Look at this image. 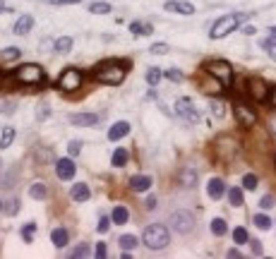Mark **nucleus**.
<instances>
[{"mask_svg": "<svg viewBox=\"0 0 276 259\" xmlns=\"http://www.w3.org/2000/svg\"><path fill=\"white\" fill-rule=\"evenodd\" d=\"M142 240H144V245L149 250H164L171 243V231L166 228L164 223H152V226H147Z\"/></svg>", "mask_w": 276, "mask_h": 259, "instance_id": "1", "label": "nucleus"}, {"mask_svg": "<svg viewBox=\"0 0 276 259\" xmlns=\"http://www.w3.org/2000/svg\"><path fill=\"white\" fill-rule=\"evenodd\" d=\"M243 19H248V14H226V17H221L219 22L211 27V31H209V36L211 39H223V36H228L231 31H235V29L243 24Z\"/></svg>", "mask_w": 276, "mask_h": 259, "instance_id": "2", "label": "nucleus"}, {"mask_svg": "<svg viewBox=\"0 0 276 259\" xmlns=\"http://www.w3.org/2000/svg\"><path fill=\"white\" fill-rule=\"evenodd\" d=\"M216 156H219V161H223V164H231L235 156H238V151H240V144H238V139L231 135H221L219 139H216Z\"/></svg>", "mask_w": 276, "mask_h": 259, "instance_id": "3", "label": "nucleus"}, {"mask_svg": "<svg viewBox=\"0 0 276 259\" xmlns=\"http://www.w3.org/2000/svg\"><path fill=\"white\" fill-rule=\"evenodd\" d=\"M94 77L103 84H120L125 80V70L118 63H106V65H98Z\"/></svg>", "mask_w": 276, "mask_h": 259, "instance_id": "4", "label": "nucleus"}, {"mask_svg": "<svg viewBox=\"0 0 276 259\" xmlns=\"http://www.w3.org/2000/svg\"><path fill=\"white\" fill-rule=\"evenodd\" d=\"M14 80L19 84H41L46 80V75H43V70L39 65H34V63H27V65H22V68H17L14 72Z\"/></svg>", "mask_w": 276, "mask_h": 259, "instance_id": "5", "label": "nucleus"}, {"mask_svg": "<svg viewBox=\"0 0 276 259\" xmlns=\"http://www.w3.org/2000/svg\"><path fill=\"white\" fill-rule=\"evenodd\" d=\"M204 72L214 75V77H216L223 86H228V84H231V80H233V68H231L226 60H209L207 65H204Z\"/></svg>", "mask_w": 276, "mask_h": 259, "instance_id": "6", "label": "nucleus"}, {"mask_svg": "<svg viewBox=\"0 0 276 259\" xmlns=\"http://www.w3.org/2000/svg\"><path fill=\"white\" fill-rule=\"evenodd\" d=\"M168 223H171V231L185 235V233H190L194 228V216L190 211H173L171 218H168Z\"/></svg>", "mask_w": 276, "mask_h": 259, "instance_id": "7", "label": "nucleus"}, {"mask_svg": "<svg viewBox=\"0 0 276 259\" xmlns=\"http://www.w3.org/2000/svg\"><path fill=\"white\" fill-rule=\"evenodd\" d=\"M233 113H235V120L243 127H255L257 125V110L252 108L250 103H245V101H235Z\"/></svg>", "mask_w": 276, "mask_h": 259, "instance_id": "8", "label": "nucleus"}, {"mask_svg": "<svg viewBox=\"0 0 276 259\" xmlns=\"http://www.w3.org/2000/svg\"><path fill=\"white\" fill-rule=\"evenodd\" d=\"M58 86H60L63 91H75V89H80V86H82V72L77 68H68L63 75H60Z\"/></svg>", "mask_w": 276, "mask_h": 259, "instance_id": "9", "label": "nucleus"}, {"mask_svg": "<svg viewBox=\"0 0 276 259\" xmlns=\"http://www.w3.org/2000/svg\"><path fill=\"white\" fill-rule=\"evenodd\" d=\"M176 113H178L180 118H185L187 123H199V110L194 108L192 98H178L176 101Z\"/></svg>", "mask_w": 276, "mask_h": 259, "instance_id": "10", "label": "nucleus"}, {"mask_svg": "<svg viewBox=\"0 0 276 259\" xmlns=\"http://www.w3.org/2000/svg\"><path fill=\"white\" fill-rule=\"evenodd\" d=\"M248 94L252 101H257V103H262L269 98V86L262 82V80H257V77H252L248 82Z\"/></svg>", "mask_w": 276, "mask_h": 259, "instance_id": "11", "label": "nucleus"}, {"mask_svg": "<svg viewBox=\"0 0 276 259\" xmlns=\"http://www.w3.org/2000/svg\"><path fill=\"white\" fill-rule=\"evenodd\" d=\"M77 173V166L72 161V156L70 159H58L55 161V175L60 177V180H72Z\"/></svg>", "mask_w": 276, "mask_h": 259, "instance_id": "12", "label": "nucleus"}, {"mask_svg": "<svg viewBox=\"0 0 276 259\" xmlns=\"http://www.w3.org/2000/svg\"><path fill=\"white\" fill-rule=\"evenodd\" d=\"M166 12H176V14H194V5L187 0H168L164 7Z\"/></svg>", "mask_w": 276, "mask_h": 259, "instance_id": "13", "label": "nucleus"}, {"mask_svg": "<svg viewBox=\"0 0 276 259\" xmlns=\"http://www.w3.org/2000/svg\"><path fill=\"white\" fill-rule=\"evenodd\" d=\"M70 123L77 127H94L98 123V115L96 113H75V115H70Z\"/></svg>", "mask_w": 276, "mask_h": 259, "instance_id": "14", "label": "nucleus"}, {"mask_svg": "<svg viewBox=\"0 0 276 259\" xmlns=\"http://www.w3.org/2000/svg\"><path fill=\"white\" fill-rule=\"evenodd\" d=\"M207 194L214 199V202H219L221 197L226 194V182H223L221 177H211L209 185H207Z\"/></svg>", "mask_w": 276, "mask_h": 259, "instance_id": "15", "label": "nucleus"}, {"mask_svg": "<svg viewBox=\"0 0 276 259\" xmlns=\"http://www.w3.org/2000/svg\"><path fill=\"white\" fill-rule=\"evenodd\" d=\"M130 135V123H125V120H118V123H113V127L108 130V139L110 142H118V139H123V137Z\"/></svg>", "mask_w": 276, "mask_h": 259, "instance_id": "16", "label": "nucleus"}, {"mask_svg": "<svg viewBox=\"0 0 276 259\" xmlns=\"http://www.w3.org/2000/svg\"><path fill=\"white\" fill-rule=\"evenodd\" d=\"M152 187V177L149 175H132L130 177V190L132 192H149Z\"/></svg>", "mask_w": 276, "mask_h": 259, "instance_id": "17", "label": "nucleus"}, {"mask_svg": "<svg viewBox=\"0 0 276 259\" xmlns=\"http://www.w3.org/2000/svg\"><path fill=\"white\" fill-rule=\"evenodd\" d=\"M31 27H34V17H31V14H22V17L14 22L12 31L17 34V36H24V34H29V31H31Z\"/></svg>", "mask_w": 276, "mask_h": 259, "instance_id": "18", "label": "nucleus"}, {"mask_svg": "<svg viewBox=\"0 0 276 259\" xmlns=\"http://www.w3.org/2000/svg\"><path fill=\"white\" fill-rule=\"evenodd\" d=\"M72 199L75 202H87L89 197H92V190H89V185H84V182H77V185H72Z\"/></svg>", "mask_w": 276, "mask_h": 259, "instance_id": "19", "label": "nucleus"}, {"mask_svg": "<svg viewBox=\"0 0 276 259\" xmlns=\"http://www.w3.org/2000/svg\"><path fill=\"white\" fill-rule=\"evenodd\" d=\"M51 243H53L58 250H63V247L70 243V233L65 231V228H53V233H51Z\"/></svg>", "mask_w": 276, "mask_h": 259, "instance_id": "20", "label": "nucleus"}, {"mask_svg": "<svg viewBox=\"0 0 276 259\" xmlns=\"http://www.w3.org/2000/svg\"><path fill=\"white\" fill-rule=\"evenodd\" d=\"M202 89H204L207 94H219L221 89H223V84H221L214 75H209L207 72V75H204V82H202Z\"/></svg>", "mask_w": 276, "mask_h": 259, "instance_id": "21", "label": "nucleus"}, {"mask_svg": "<svg viewBox=\"0 0 276 259\" xmlns=\"http://www.w3.org/2000/svg\"><path fill=\"white\" fill-rule=\"evenodd\" d=\"M130 31H132L135 36H149V34H154V27L149 22H132V24H130Z\"/></svg>", "mask_w": 276, "mask_h": 259, "instance_id": "22", "label": "nucleus"}, {"mask_svg": "<svg viewBox=\"0 0 276 259\" xmlns=\"http://www.w3.org/2000/svg\"><path fill=\"white\" fill-rule=\"evenodd\" d=\"M29 197H31V199H46V197H48L46 182H34V185L29 187Z\"/></svg>", "mask_w": 276, "mask_h": 259, "instance_id": "23", "label": "nucleus"}, {"mask_svg": "<svg viewBox=\"0 0 276 259\" xmlns=\"http://www.w3.org/2000/svg\"><path fill=\"white\" fill-rule=\"evenodd\" d=\"M180 185H185V187H194L197 185V173H194L192 168L180 171Z\"/></svg>", "mask_w": 276, "mask_h": 259, "instance_id": "24", "label": "nucleus"}, {"mask_svg": "<svg viewBox=\"0 0 276 259\" xmlns=\"http://www.w3.org/2000/svg\"><path fill=\"white\" fill-rule=\"evenodd\" d=\"M226 194H228L231 206H243L245 204V197H243V190H240V187H231V190H226Z\"/></svg>", "mask_w": 276, "mask_h": 259, "instance_id": "25", "label": "nucleus"}, {"mask_svg": "<svg viewBox=\"0 0 276 259\" xmlns=\"http://www.w3.org/2000/svg\"><path fill=\"white\" fill-rule=\"evenodd\" d=\"M14 137H17L14 127H5V130H2V135H0V149H7V147H12Z\"/></svg>", "mask_w": 276, "mask_h": 259, "instance_id": "26", "label": "nucleus"}, {"mask_svg": "<svg viewBox=\"0 0 276 259\" xmlns=\"http://www.w3.org/2000/svg\"><path fill=\"white\" fill-rule=\"evenodd\" d=\"M127 218H130V211H127L125 206H115L113 214H110V221H113V223H120V226L127 223Z\"/></svg>", "mask_w": 276, "mask_h": 259, "instance_id": "27", "label": "nucleus"}, {"mask_svg": "<svg viewBox=\"0 0 276 259\" xmlns=\"http://www.w3.org/2000/svg\"><path fill=\"white\" fill-rule=\"evenodd\" d=\"M118 243H120V250H127V252H132V250L139 245V240L135 238V235H130V233H127V235H123Z\"/></svg>", "mask_w": 276, "mask_h": 259, "instance_id": "28", "label": "nucleus"}, {"mask_svg": "<svg viewBox=\"0 0 276 259\" xmlns=\"http://www.w3.org/2000/svg\"><path fill=\"white\" fill-rule=\"evenodd\" d=\"M72 39H70V36H60V39H58V41H55V51H58V53H70V51H72Z\"/></svg>", "mask_w": 276, "mask_h": 259, "instance_id": "29", "label": "nucleus"}, {"mask_svg": "<svg viewBox=\"0 0 276 259\" xmlns=\"http://www.w3.org/2000/svg\"><path fill=\"white\" fill-rule=\"evenodd\" d=\"M252 223H255L260 231H269V228H272V218L267 216V214H255Z\"/></svg>", "mask_w": 276, "mask_h": 259, "instance_id": "30", "label": "nucleus"}, {"mask_svg": "<svg viewBox=\"0 0 276 259\" xmlns=\"http://www.w3.org/2000/svg\"><path fill=\"white\" fill-rule=\"evenodd\" d=\"M22 55V51L17 48V46H7V48H2V53H0V58L5 60V63H10V60H17Z\"/></svg>", "mask_w": 276, "mask_h": 259, "instance_id": "31", "label": "nucleus"}, {"mask_svg": "<svg viewBox=\"0 0 276 259\" xmlns=\"http://www.w3.org/2000/svg\"><path fill=\"white\" fill-rule=\"evenodd\" d=\"M110 164L115 166V168H123L127 164V151L125 149H115L113 151V159H110Z\"/></svg>", "mask_w": 276, "mask_h": 259, "instance_id": "32", "label": "nucleus"}, {"mask_svg": "<svg viewBox=\"0 0 276 259\" xmlns=\"http://www.w3.org/2000/svg\"><path fill=\"white\" fill-rule=\"evenodd\" d=\"M211 233H214V235H226V233H228V226H226V221H223V218H214V221H211Z\"/></svg>", "mask_w": 276, "mask_h": 259, "instance_id": "33", "label": "nucleus"}, {"mask_svg": "<svg viewBox=\"0 0 276 259\" xmlns=\"http://www.w3.org/2000/svg\"><path fill=\"white\" fill-rule=\"evenodd\" d=\"M161 77H164V75H161V70H159V68H149V70H147V84H149V86H156V84L161 82Z\"/></svg>", "mask_w": 276, "mask_h": 259, "instance_id": "34", "label": "nucleus"}, {"mask_svg": "<svg viewBox=\"0 0 276 259\" xmlns=\"http://www.w3.org/2000/svg\"><path fill=\"white\" fill-rule=\"evenodd\" d=\"M257 185H260V180H257L255 173H245V175H243V187H245V190H257Z\"/></svg>", "mask_w": 276, "mask_h": 259, "instance_id": "35", "label": "nucleus"}, {"mask_svg": "<svg viewBox=\"0 0 276 259\" xmlns=\"http://www.w3.org/2000/svg\"><path fill=\"white\" fill-rule=\"evenodd\" d=\"M211 113H214L216 118H223V115H226V103H223L221 98H211Z\"/></svg>", "mask_w": 276, "mask_h": 259, "instance_id": "36", "label": "nucleus"}, {"mask_svg": "<svg viewBox=\"0 0 276 259\" xmlns=\"http://www.w3.org/2000/svg\"><path fill=\"white\" fill-rule=\"evenodd\" d=\"M89 12L92 14H106V12H110V5L108 2H92V5H89Z\"/></svg>", "mask_w": 276, "mask_h": 259, "instance_id": "37", "label": "nucleus"}, {"mask_svg": "<svg viewBox=\"0 0 276 259\" xmlns=\"http://www.w3.org/2000/svg\"><path fill=\"white\" fill-rule=\"evenodd\" d=\"M34 235H36V223H27V226L22 228V238H24V243H34Z\"/></svg>", "mask_w": 276, "mask_h": 259, "instance_id": "38", "label": "nucleus"}, {"mask_svg": "<svg viewBox=\"0 0 276 259\" xmlns=\"http://www.w3.org/2000/svg\"><path fill=\"white\" fill-rule=\"evenodd\" d=\"M2 211H5L7 216H17V214H19V199H10L7 204L2 206Z\"/></svg>", "mask_w": 276, "mask_h": 259, "instance_id": "39", "label": "nucleus"}, {"mask_svg": "<svg viewBox=\"0 0 276 259\" xmlns=\"http://www.w3.org/2000/svg\"><path fill=\"white\" fill-rule=\"evenodd\" d=\"M233 240L238 243V245H243V243H250V235L245 228H235L233 231Z\"/></svg>", "mask_w": 276, "mask_h": 259, "instance_id": "40", "label": "nucleus"}, {"mask_svg": "<svg viewBox=\"0 0 276 259\" xmlns=\"http://www.w3.org/2000/svg\"><path fill=\"white\" fill-rule=\"evenodd\" d=\"M110 223H113V221H110L108 216H101V218H98V226H96V231L101 233V235H103V233H108V231H110Z\"/></svg>", "mask_w": 276, "mask_h": 259, "instance_id": "41", "label": "nucleus"}, {"mask_svg": "<svg viewBox=\"0 0 276 259\" xmlns=\"http://www.w3.org/2000/svg\"><path fill=\"white\" fill-rule=\"evenodd\" d=\"M80 151H82V142H80V139H72V142L68 144V154L72 156V159H75Z\"/></svg>", "mask_w": 276, "mask_h": 259, "instance_id": "42", "label": "nucleus"}, {"mask_svg": "<svg viewBox=\"0 0 276 259\" xmlns=\"http://www.w3.org/2000/svg\"><path fill=\"white\" fill-rule=\"evenodd\" d=\"M12 110H14V101L0 96V113H12Z\"/></svg>", "mask_w": 276, "mask_h": 259, "instance_id": "43", "label": "nucleus"}, {"mask_svg": "<svg viewBox=\"0 0 276 259\" xmlns=\"http://www.w3.org/2000/svg\"><path fill=\"white\" fill-rule=\"evenodd\" d=\"M87 255H89V245H87V243H82V245H77L75 250H72V257H75V259L87 257Z\"/></svg>", "mask_w": 276, "mask_h": 259, "instance_id": "44", "label": "nucleus"}, {"mask_svg": "<svg viewBox=\"0 0 276 259\" xmlns=\"http://www.w3.org/2000/svg\"><path fill=\"white\" fill-rule=\"evenodd\" d=\"M262 46L267 48V53H269V58L272 60H276V41H272V39H264Z\"/></svg>", "mask_w": 276, "mask_h": 259, "instance_id": "45", "label": "nucleus"}, {"mask_svg": "<svg viewBox=\"0 0 276 259\" xmlns=\"http://www.w3.org/2000/svg\"><path fill=\"white\" fill-rule=\"evenodd\" d=\"M166 77L171 80V82H183V72L176 68H171V70H166Z\"/></svg>", "mask_w": 276, "mask_h": 259, "instance_id": "46", "label": "nucleus"}, {"mask_svg": "<svg viewBox=\"0 0 276 259\" xmlns=\"http://www.w3.org/2000/svg\"><path fill=\"white\" fill-rule=\"evenodd\" d=\"M149 51H152L154 55H164V53H168V43H154Z\"/></svg>", "mask_w": 276, "mask_h": 259, "instance_id": "47", "label": "nucleus"}, {"mask_svg": "<svg viewBox=\"0 0 276 259\" xmlns=\"http://www.w3.org/2000/svg\"><path fill=\"white\" fill-rule=\"evenodd\" d=\"M260 206H262L264 211H267V209H272V206H274V197H272V194H264L262 199H260Z\"/></svg>", "mask_w": 276, "mask_h": 259, "instance_id": "48", "label": "nucleus"}, {"mask_svg": "<svg viewBox=\"0 0 276 259\" xmlns=\"http://www.w3.org/2000/svg\"><path fill=\"white\" fill-rule=\"evenodd\" d=\"M94 255H96L98 259L106 257V255H108V247H106V243H98V245H96V252H94Z\"/></svg>", "mask_w": 276, "mask_h": 259, "instance_id": "49", "label": "nucleus"}, {"mask_svg": "<svg viewBox=\"0 0 276 259\" xmlns=\"http://www.w3.org/2000/svg\"><path fill=\"white\" fill-rule=\"evenodd\" d=\"M80 0H51V5H77Z\"/></svg>", "mask_w": 276, "mask_h": 259, "instance_id": "50", "label": "nucleus"}, {"mask_svg": "<svg viewBox=\"0 0 276 259\" xmlns=\"http://www.w3.org/2000/svg\"><path fill=\"white\" fill-rule=\"evenodd\" d=\"M48 115H51V110H48V106H43V103H41V106H39V118L43 120V118H48Z\"/></svg>", "mask_w": 276, "mask_h": 259, "instance_id": "51", "label": "nucleus"}, {"mask_svg": "<svg viewBox=\"0 0 276 259\" xmlns=\"http://www.w3.org/2000/svg\"><path fill=\"white\" fill-rule=\"evenodd\" d=\"M144 204H147V211H154V209H156V199H154V197H149Z\"/></svg>", "mask_w": 276, "mask_h": 259, "instance_id": "52", "label": "nucleus"}, {"mask_svg": "<svg viewBox=\"0 0 276 259\" xmlns=\"http://www.w3.org/2000/svg\"><path fill=\"white\" fill-rule=\"evenodd\" d=\"M252 252H255V255H262V252H264V250H262V245H260L257 240L252 243Z\"/></svg>", "mask_w": 276, "mask_h": 259, "instance_id": "53", "label": "nucleus"}, {"mask_svg": "<svg viewBox=\"0 0 276 259\" xmlns=\"http://www.w3.org/2000/svg\"><path fill=\"white\" fill-rule=\"evenodd\" d=\"M228 257H238V259H240V257H243V255H240V250H238V247H233V250H228Z\"/></svg>", "mask_w": 276, "mask_h": 259, "instance_id": "54", "label": "nucleus"}, {"mask_svg": "<svg viewBox=\"0 0 276 259\" xmlns=\"http://www.w3.org/2000/svg\"><path fill=\"white\" fill-rule=\"evenodd\" d=\"M0 12H12V7H10V5H5V2L0 0Z\"/></svg>", "mask_w": 276, "mask_h": 259, "instance_id": "55", "label": "nucleus"}, {"mask_svg": "<svg viewBox=\"0 0 276 259\" xmlns=\"http://www.w3.org/2000/svg\"><path fill=\"white\" fill-rule=\"evenodd\" d=\"M269 101H272V106L276 108V89H272V91H269Z\"/></svg>", "mask_w": 276, "mask_h": 259, "instance_id": "56", "label": "nucleus"}, {"mask_svg": "<svg viewBox=\"0 0 276 259\" xmlns=\"http://www.w3.org/2000/svg\"><path fill=\"white\" fill-rule=\"evenodd\" d=\"M255 31H257V29H255V27H245V29H243V34H248V36H252Z\"/></svg>", "mask_w": 276, "mask_h": 259, "instance_id": "57", "label": "nucleus"}, {"mask_svg": "<svg viewBox=\"0 0 276 259\" xmlns=\"http://www.w3.org/2000/svg\"><path fill=\"white\" fill-rule=\"evenodd\" d=\"M269 130H272V135L276 137V118H274V120H272V123H269Z\"/></svg>", "mask_w": 276, "mask_h": 259, "instance_id": "58", "label": "nucleus"}, {"mask_svg": "<svg viewBox=\"0 0 276 259\" xmlns=\"http://www.w3.org/2000/svg\"><path fill=\"white\" fill-rule=\"evenodd\" d=\"M269 39H272V41H276V27L269 29Z\"/></svg>", "mask_w": 276, "mask_h": 259, "instance_id": "59", "label": "nucleus"}, {"mask_svg": "<svg viewBox=\"0 0 276 259\" xmlns=\"http://www.w3.org/2000/svg\"><path fill=\"white\" fill-rule=\"evenodd\" d=\"M0 171H2V159H0Z\"/></svg>", "mask_w": 276, "mask_h": 259, "instance_id": "60", "label": "nucleus"}, {"mask_svg": "<svg viewBox=\"0 0 276 259\" xmlns=\"http://www.w3.org/2000/svg\"><path fill=\"white\" fill-rule=\"evenodd\" d=\"M0 211H2V202H0Z\"/></svg>", "mask_w": 276, "mask_h": 259, "instance_id": "61", "label": "nucleus"}]
</instances>
